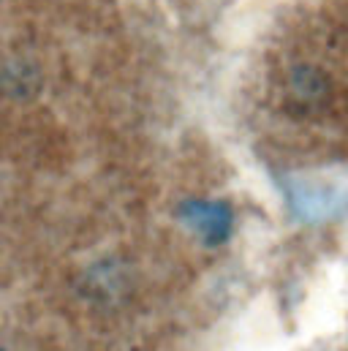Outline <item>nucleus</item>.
Here are the masks:
<instances>
[{
    "label": "nucleus",
    "instance_id": "nucleus-1",
    "mask_svg": "<svg viewBox=\"0 0 348 351\" xmlns=\"http://www.w3.org/2000/svg\"><path fill=\"white\" fill-rule=\"evenodd\" d=\"M185 221L210 243H221L232 229V213L221 202H190L185 207Z\"/></svg>",
    "mask_w": 348,
    "mask_h": 351
}]
</instances>
